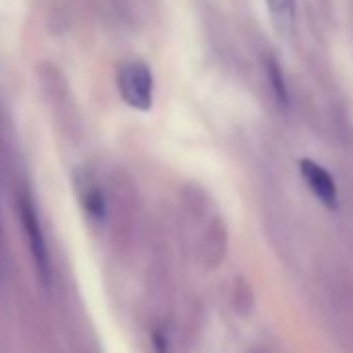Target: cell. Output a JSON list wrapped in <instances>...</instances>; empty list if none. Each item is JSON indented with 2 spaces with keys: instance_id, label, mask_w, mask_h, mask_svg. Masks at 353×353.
Masks as SVG:
<instances>
[{
  "instance_id": "1",
  "label": "cell",
  "mask_w": 353,
  "mask_h": 353,
  "mask_svg": "<svg viewBox=\"0 0 353 353\" xmlns=\"http://www.w3.org/2000/svg\"><path fill=\"white\" fill-rule=\"evenodd\" d=\"M117 88L123 102L135 110H150L154 104V75L143 61H129L119 67Z\"/></svg>"
},
{
  "instance_id": "4",
  "label": "cell",
  "mask_w": 353,
  "mask_h": 353,
  "mask_svg": "<svg viewBox=\"0 0 353 353\" xmlns=\"http://www.w3.org/2000/svg\"><path fill=\"white\" fill-rule=\"evenodd\" d=\"M301 166V174L307 183V188L316 194V198L328 206V208H336V202H339V196H336V185H334V179L330 176L328 170H324L320 164H316L314 160H307L303 158L299 162Z\"/></svg>"
},
{
  "instance_id": "8",
  "label": "cell",
  "mask_w": 353,
  "mask_h": 353,
  "mask_svg": "<svg viewBox=\"0 0 353 353\" xmlns=\"http://www.w3.org/2000/svg\"><path fill=\"white\" fill-rule=\"evenodd\" d=\"M0 268H3V235H0Z\"/></svg>"
},
{
  "instance_id": "3",
  "label": "cell",
  "mask_w": 353,
  "mask_h": 353,
  "mask_svg": "<svg viewBox=\"0 0 353 353\" xmlns=\"http://www.w3.org/2000/svg\"><path fill=\"white\" fill-rule=\"evenodd\" d=\"M73 181H75V190L79 194V200L85 212L92 219L102 221L106 216V198H104V190L94 179V174L85 168H77L73 172Z\"/></svg>"
},
{
  "instance_id": "5",
  "label": "cell",
  "mask_w": 353,
  "mask_h": 353,
  "mask_svg": "<svg viewBox=\"0 0 353 353\" xmlns=\"http://www.w3.org/2000/svg\"><path fill=\"white\" fill-rule=\"evenodd\" d=\"M334 326L341 336L353 347V291L341 289L334 297Z\"/></svg>"
},
{
  "instance_id": "7",
  "label": "cell",
  "mask_w": 353,
  "mask_h": 353,
  "mask_svg": "<svg viewBox=\"0 0 353 353\" xmlns=\"http://www.w3.org/2000/svg\"><path fill=\"white\" fill-rule=\"evenodd\" d=\"M266 69H268V77H270V83H272L274 98L279 100L281 106H287L289 104V92H287V85H285V79H283L279 63L274 59H268L266 61Z\"/></svg>"
},
{
  "instance_id": "2",
  "label": "cell",
  "mask_w": 353,
  "mask_h": 353,
  "mask_svg": "<svg viewBox=\"0 0 353 353\" xmlns=\"http://www.w3.org/2000/svg\"><path fill=\"white\" fill-rule=\"evenodd\" d=\"M19 214H21V223L30 241V250L34 256V262L40 270L42 281H48L50 276V258H48V248H46V239L42 233V225L38 219V208L34 204V198L26 192L19 198Z\"/></svg>"
},
{
  "instance_id": "6",
  "label": "cell",
  "mask_w": 353,
  "mask_h": 353,
  "mask_svg": "<svg viewBox=\"0 0 353 353\" xmlns=\"http://www.w3.org/2000/svg\"><path fill=\"white\" fill-rule=\"evenodd\" d=\"M266 7L274 30L281 36H289L295 23V0H266Z\"/></svg>"
}]
</instances>
